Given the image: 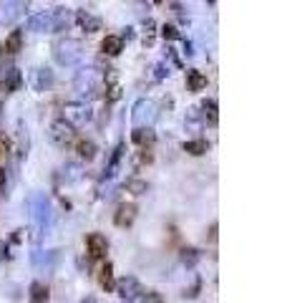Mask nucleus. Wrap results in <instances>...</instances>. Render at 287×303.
<instances>
[{
  "instance_id": "obj_1",
  "label": "nucleus",
  "mask_w": 287,
  "mask_h": 303,
  "mask_svg": "<svg viewBox=\"0 0 287 303\" xmlns=\"http://www.w3.org/2000/svg\"><path fill=\"white\" fill-rule=\"evenodd\" d=\"M53 56L61 66H71L81 58V43L73 41V38H61V41L53 46Z\"/></svg>"
},
{
  "instance_id": "obj_2",
  "label": "nucleus",
  "mask_w": 287,
  "mask_h": 303,
  "mask_svg": "<svg viewBox=\"0 0 287 303\" xmlns=\"http://www.w3.org/2000/svg\"><path fill=\"white\" fill-rule=\"evenodd\" d=\"M89 119H91L89 104H66V109H63V122H66L71 129L84 127Z\"/></svg>"
},
{
  "instance_id": "obj_3",
  "label": "nucleus",
  "mask_w": 287,
  "mask_h": 303,
  "mask_svg": "<svg viewBox=\"0 0 287 303\" xmlns=\"http://www.w3.org/2000/svg\"><path fill=\"white\" fill-rule=\"evenodd\" d=\"M156 119V104L149 101V99H141L134 104V111H131V122L136 124V129L141 127H151V122Z\"/></svg>"
},
{
  "instance_id": "obj_4",
  "label": "nucleus",
  "mask_w": 287,
  "mask_h": 303,
  "mask_svg": "<svg viewBox=\"0 0 287 303\" xmlns=\"http://www.w3.org/2000/svg\"><path fill=\"white\" fill-rule=\"evenodd\" d=\"M121 298H126V301H134V298H139L141 293H144V288H141V283L134 278V276H126V278H121L118 283H116V288H113Z\"/></svg>"
},
{
  "instance_id": "obj_5",
  "label": "nucleus",
  "mask_w": 287,
  "mask_h": 303,
  "mask_svg": "<svg viewBox=\"0 0 287 303\" xmlns=\"http://www.w3.org/2000/svg\"><path fill=\"white\" fill-rule=\"evenodd\" d=\"M23 10H28V3H0V25H10Z\"/></svg>"
},
{
  "instance_id": "obj_6",
  "label": "nucleus",
  "mask_w": 287,
  "mask_h": 303,
  "mask_svg": "<svg viewBox=\"0 0 287 303\" xmlns=\"http://www.w3.org/2000/svg\"><path fill=\"white\" fill-rule=\"evenodd\" d=\"M30 86L35 91H46L53 86V71L51 68H33L30 71Z\"/></svg>"
},
{
  "instance_id": "obj_7",
  "label": "nucleus",
  "mask_w": 287,
  "mask_h": 303,
  "mask_svg": "<svg viewBox=\"0 0 287 303\" xmlns=\"http://www.w3.org/2000/svg\"><path fill=\"white\" fill-rule=\"evenodd\" d=\"M28 28L30 30H35V33H51L53 30V15H51V10L46 13H35V15H30L28 18Z\"/></svg>"
},
{
  "instance_id": "obj_8",
  "label": "nucleus",
  "mask_w": 287,
  "mask_h": 303,
  "mask_svg": "<svg viewBox=\"0 0 287 303\" xmlns=\"http://www.w3.org/2000/svg\"><path fill=\"white\" fill-rule=\"evenodd\" d=\"M134 220H136V205H134V202L118 205V210H116V215H113V222H116L118 227H129Z\"/></svg>"
},
{
  "instance_id": "obj_9",
  "label": "nucleus",
  "mask_w": 287,
  "mask_h": 303,
  "mask_svg": "<svg viewBox=\"0 0 287 303\" xmlns=\"http://www.w3.org/2000/svg\"><path fill=\"white\" fill-rule=\"evenodd\" d=\"M51 139H53V144H58V147H66L71 139H73V129L61 119V122H56L53 127H51Z\"/></svg>"
},
{
  "instance_id": "obj_10",
  "label": "nucleus",
  "mask_w": 287,
  "mask_h": 303,
  "mask_svg": "<svg viewBox=\"0 0 287 303\" xmlns=\"http://www.w3.org/2000/svg\"><path fill=\"white\" fill-rule=\"evenodd\" d=\"M86 245H89L91 258H103V255L108 253V240H106L101 233H91V235L86 238Z\"/></svg>"
},
{
  "instance_id": "obj_11",
  "label": "nucleus",
  "mask_w": 287,
  "mask_h": 303,
  "mask_svg": "<svg viewBox=\"0 0 287 303\" xmlns=\"http://www.w3.org/2000/svg\"><path fill=\"white\" fill-rule=\"evenodd\" d=\"M76 23L84 28L86 33H96V30H101V18L94 15V13H89V10H76Z\"/></svg>"
},
{
  "instance_id": "obj_12",
  "label": "nucleus",
  "mask_w": 287,
  "mask_h": 303,
  "mask_svg": "<svg viewBox=\"0 0 287 303\" xmlns=\"http://www.w3.org/2000/svg\"><path fill=\"white\" fill-rule=\"evenodd\" d=\"M199 109H201V111H199V117H201L204 122H209L212 127L219 122V111H217V101H214V99H204Z\"/></svg>"
},
{
  "instance_id": "obj_13",
  "label": "nucleus",
  "mask_w": 287,
  "mask_h": 303,
  "mask_svg": "<svg viewBox=\"0 0 287 303\" xmlns=\"http://www.w3.org/2000/svg\"><path fill=\"white\" fill-rule=\"evenodd\" d=\"M98 286H101L106 293H111V291L116 288V281H113V265H111V263H103V265H101V271H98Z\"/></svg>"
},
{
  "instance_id": "obj_14",
  "label": "nucleus",
  "mask_w": 287,
  "mask_h": 303,
  "mask_svg": "<svg viewBox=\"0 0 287 303\" xmlns=\"http://www.w3.org/2000/svg\"><path fill=\"white\" fill-rule=\"evenodd\" d=\"M101 51L106 56H118L121 51H124V41H121V35H106L101 41Z\"/></svg>"
},
{
  "instance_id": "obj_15",
  "label": "nucleus",
  "mask_w": 287,
  "mask_h": 303,
  "mask_svg": "<svg viewBox=\"0 0 287 303\" xmlns=\"http://www.w3.org/2000/svg\"><path fill=\"white\" fill-rule=\"evenodd\" d=\"M131 139H134V144H139L141 149H149L151 144H154V129L151 127H141V129H134V134H131Z\"/></svg>"
},
{
  "instance_id": "obj_16",
  "label": "nucleus",
  "mask_w": 287,
  "mask_h": 303,
  "mask_svg": "<svg viewBox=\"0 0 287 303\" xmlns=\"http://www.w3.org/2000/svg\"><path fill=\"white\" fill-rule=\"evenodd\" d=\"M187 84H189V91H201L207 89V76L196 68H189L187 71Z\"/></svg>"
},
{
  "instance_id": "obj_17",
  "label": "nucleus",
  "mask_w": 287,
  "mask_h": 303,
  "mask_svg": "<svg viewBox=\"0 0 287 303\" xmlns=\"http://www.w3.org/2000/svg\"><path fill=\"white\" fill-rule=\"evenodd\" d=\"M76 154H78L81 159L91 162V159L96 157V144H94L91 139H81V142H76Z\"/></svg>"
},
{
  "instance_id": "obj_18",
  "label": "nucleus",
  "mask_w": 287,
  "mask_h": 303,
  "mask_svg": "<svg viewBox=\"0 0 287 303\" xmlns=\"http://www.w3.org/2000/svg\"><path fill=\"white\" fill-rule=\"evenodd\" d=\"M182 149L189 152V154H194V157H201V154H207L209 142H207V139H191V142H184Z\"/></svg>"
},
{
  "instance_id": "obj_19",
  "label": "nucleus",
  "mask_w": 287,
  "mask_h": 303,
  "mask_svg": "<svg viewBox=\"0 0 287 303\" xmlns=\"http://www.w3.org/2000/svg\"><path fill=\"white\" fill-rule=\"evenodd\" d=\"M51 15H53V30H63V28H68V23H71V13H68L66 8H56V10H51Z\"/></svg>"
},
{
  "instance_id": "obj_20",
  "label": "nucleus",
  "mask_w": 287,
  "mask_h": 303,
  "mask_svg": "<svg viewBox=\"0 0 287 303\" xmlns=\"http://www.w3.org/2000/svg\"><path fill=\"white\" fill-rule=\"evenodd\" d=\"M30 303H48V288L43 283H30Z\"/></svg>"
},
{
  "instance_id": "obj_21",
  "label": "nucleus",
  "mask_w": 287,
  "mask_h": 303,
  "mask_svg": "<svg viewBox=\"0 0 287 303\" xmlns=\"http://www.w3.org/2000/svg\"><path fill=\"white\" fill-rule=\"evenodd\" d=\"M20 46H23V33L20 30H13L8 35V41H5V53H18Z\"/></svg>"
},
{
  "instance_id": "obj_22",
  "label": "nucleus",
  "mask_w": 287,
  "mask_h": 303,
  "mask_svg": "<svg viewBox=\"0 0 287 303\" xmlns=\"http://www.w3.org/2000/svg\"><path fill=\"white\" fill-rule=\"evenodd\" d=\"M199 258H201V253L196 248H184L182 250V263L187 265V268H194V265L199 263Z\"/></svg>"
},
{
  "instance_id": "obj_23",
  "label": "nucleus",
  "mask_w": 287,
  "mask_h": 303,
  "mask_svg": "<svg viewBox=\"0 0 287 303\" xmlns=\"http://www.w3.org/2000/svg\"><path fill=\"white\" fill-rule=\"evenodd\" d=\"M124 149H126V144L121 142L116 149H113V154H111V162H108V172L106 174H113L116 169H118V162H121V157H124Z\"/></svg>"
},
{
  "instance_id": "obj_24",
  "label": "nucleus",
  "mask_w": 287,
  "mask_h": 303,
  "mask_svg": "<svg viewBox=\"0 0 287 303\" xmlns=\"http://www.w3.org/2000/svg\"><path fill=\"white\" fill-rule=\"evenodd\" d=\"M126 189L131 195H144L146 189H149V184H146V179H136V177H131L129 182H126Z\"/></svg>"
},
{
  "instance_id": "obj_25",
  "label": "nucleus",
  "mask_w": 287,
  "mask_h": 303,
  "mask_svg": "<svg viewBox=\"0 0 287 303\" xmlns=\"http://www.w3.org/2000/svg\"><path fill=\"white\" fill-rule=\"evenodd\" d=\"M161 35H164V41H177V38H182L179 30H177L174 25H169V23H167V25H161Z\"/></svg>"
},
{
  "instance_id": "obj_26",
  "label": "nucleus",
  "mask_w": 287,
  "mask_h": 303,
  "mask_svg": "<svg viewBox=\"0 0 287 303\" xmlns=\"http://www.w3.org/2000/svg\"><path fill=\"white\" fill-rule=\"evenodd\" d=\"M144 28H146V33H144V43L151 46V43H154V20L149 18V20L144 23Z\"/></svg>"
},
{
  "instance_id": "obj_27",
  "label": "nucleus",
  "mask_w": 287,
  "mask_h": 303,
  "mask_svg": "<svg viewBox=\"0 0 287 303\" xmlns=\"http://www.w3.org/2000/svg\"><path fill=\"white\" fill-rule=\"evenodd\" d=\"M106 91H108V94H106V101H118V99H121V86H118V84H111Z\"/></svg>"
},
{
  "instance_id": "obj_28",
  "label": "nucleus",
  "mask_w": 287,
  "mask_h": 303,
  "mask_svg": "<svg viewBox=\"0 0 287 303\" xmlns=\"http://www.w3.org/2000/svg\"><path fill=\"white\" fill-rule=\"evenodd\" d=\"M141 303H164V298H161V293L149 291V293H144V296H141Z\"/></svg>"
},
{
  "instance_id": "obj_29",
  "label": "nucleus",
  "mask_w": 287,
  "mask_h": 303,
  "mask_svg": "<svg viewBox=\"0 0 287 303\" xmlns=\"http://www.w3.org/2000/svg\"><path fill=\"white\" fill-rule=\"evenodd\" d=\"M164 76H169V66L159 63V66H156V79H164Z\"/></svg>"
},
{
  "instance_id": "obj_30",
  "label": "nucleus",
  "mask_w": 287,
  "mask_h": 303,
  "mask_svg": "<svg viewBox=\"0 0 287 303\" xmlns=\"http://www.w3.org/2000/svg\"><path fill=\"white\" fill-rule=\"evenodd\" d=\"M209 240H212V243H217V222H212V225H209Z\"/></svg>"
},
{
  "instance_id": "obj_31",
  "label": "nucleus",
  "mask_w": 287,
  "mask_h": 303,
  "mask_svg": "<svg viewBox=\"0 0 287 303\" xmlns=\"http://www.w3.org/2000/svg\"><path fill=\"white\" fill-rule=\"evenodd\" d=\"M5 255H8V245H5L3 240H0V260H3Z\"/></svg>"
},
{
  "instance_id": "obj_32",
  "label": "nucleus",
  "mask_w": 287,
  "mask_h": 303,
  "mask_svg": "<svg viewBox=\"0 0 287 303\" xmlns=\"http://www.w3.org/2000/svg\"><path fill=\"white\" fill-rule=\"evenodd\" d=\"M5 189V169H0V192Z\"/></svg>"
},
{
  "instance_id": "obj_33",
  "label": "nucleus",
  "mask_w": 287,
  "mask_h": 303,
  "mask_svg": "<svg viewBox=\"0 0 287 303\" xmlns=\"http://www.w3.org/2000/svg\"><path fill=\"white\" fill-rule=\"evenodd\" d=\"M84 303H94V298H89V301H84Z\"/></svg>"
}]
</instances>
